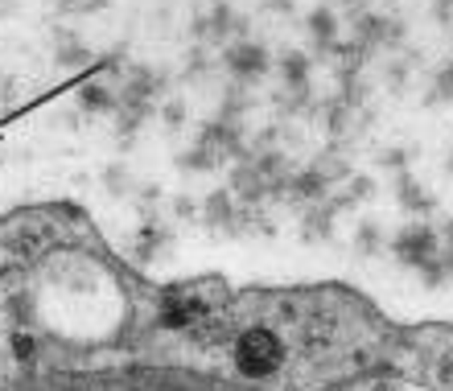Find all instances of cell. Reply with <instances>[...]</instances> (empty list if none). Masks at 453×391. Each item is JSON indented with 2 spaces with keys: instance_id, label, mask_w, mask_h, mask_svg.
I'll return each instance as SVG.
<instances>
[{
  "instance_id": "1",
  "label": "cell",
  "mask_w": 453,
  "mask_h": 391,
  "mask_svg": "<svg viewBox=\"0 0 453 391\" xmlns=\"http://www.w3.org/2000/svg\"><path fill=\"white\" fill-rule=\"evenodd\" d=\"M280 363V342L268 330H248L239 338V367L251 375H268Z\"/></svg>"
}]
</instances>
